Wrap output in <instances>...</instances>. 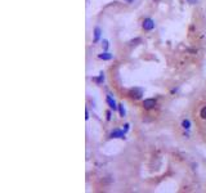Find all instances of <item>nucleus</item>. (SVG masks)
Here are the masks:
<instances>
[{
    "label": "nucleus",
    "mask_w": 206,
    "mask_h": 193,
    "mask_svg": "<svg viewBox=\"0 0 206 193\" xmlns=\"http://www.w3.org/2000/svg\"><path fill=\"white\" fill-rule=\"evenodd\" d=\"M186 3L187 4H189V5H196V4H199L200 3V0H186Z\"/></svg>",
    "instance_id": "15"
},
{
    "label": "nucleus",
    "mask_w": 206,
    "mask_h": 193,
    "mask_svg": "<svg viewBox=\"0 0 206 193\" xmlns=\"http://www.w3.org/2000/svg\"><path fill=\"white\" fill-rule=\"evenodd\" d=\"M128 95L131 99H134V101H138V99H141L143 96V89H141V88H131L128 92Z\"/></svg>",
    "instance_id": "4"
},
{
    "label": "nucleus",
    "mask_w": 206,
    "mask_h": 193,
    "mask_svg": "<svg viewBox=\"0 0 206 193\" xmlns=\"http://www.w3.org/2000/svg\"><path fill=\"white\" fill-rule=\"evenodd\" d=\"M117 112H119V116L120 117H125L126 116V109L124 107V103H119V107H117Z\"/></svg>",
    "instance_id": "10"
},
{
    "label": "nucleus",
    "mask_w": 206,
    "mask_h": 193,
    "mask_svg": "<svg viewBox=\"0 0 206 193\" xmlns=\"http://www.w3.org/2000/svg\"><path fill=\"white\" fill-rule=\"evenodd\" d=\"M142 41V39L141 37H135V39H133V40H130L129 41V46H134V45H138V43H141Z\"/></svg>",
    "instance_id": "12"
},
{
    "label": "nucleus",
    "mask_w": 206,
    "mask_h": 193,
    "mask_svg": "<svg viewBox=\"0 0 206 193\" xmlns=\"http://www.w3.org/2000/svg\"><path fill=\"white\" fill-rule=\"evenodd\" d=\"M102 48H103V50H108V48H109V41L108 40H106V39H103L102 40Z\"/></svg>",
    "instance_id": "13"
},
{
    "label": "nucleus",
    "mask_w": 206,
    "mask_h": 193,
    "mask_svg": "<svg viewBox=\"0 0 206 193\" xmlns=\"http://www.w3.org/2000/svg\"><path fill=\"white\" fill-rule=\"evenodd\" d=\"M102 39V29L99 26H95L93 30V44H97Z\"/></svg>",
    "instance_id": "6"
},
{
    "label": "nucleus",
    "mask_w": 206,
    "mask_h": 193,
    "mask_svg": "<svg viewBox=\"0 0 206 193\" xmlns=\"http://www.w3.org/2000/svg\"><path fill=\"white\" fill-rule=\"evenodd\" d=\"M157 106V99L155 98H145L142 101V107L145 111H151V109H155Z\"/></svg>",
    "instance_id": "2"
},
{
    "label": "nucleus",
    "mask_w": 206,
    "mask_h": 193,
    "mask_svg": "<svg viewBox=\"0 0 206 193\" xmlns=\"http://www.w3.org/2000/svg\"><path fill=\"white\" fill-rule=\"evenodd\" d=\"M106 103H107V106H108L109 109H112V111H117L119 103L115 101V98H114V96H112L111 94H107V95H106Z\"/></svg>",
    "instance_id": "5"
},
{
    "label": "nucleus",
    "mask_w": 206,
    "mask_h": 193,
    "mask_svg": "<svg viewBox=\"0 0 206 193\" xmlns=\"http://www.w3.org/2000/svg\"><path fill=\"white\" fill-rule=\"evenodd\" d=\"M98 59H101V60H111V59H114V54L112 53H109L108 50H103L102 53H99L98 54Z\"/></svg>",
    "instance_id": "8"
},
{
    "label": "nucleus",
    "mask_w": 206,
    "mask_h": 193,
    "mask_svg": "<svg viewBox=\"0 0 206 193\" xmlns=\"http://www.w3.org/2000/svg\"><path fill=\"white\" fill-rule=\"evenodd\" d=\"M124 1H125V3H128V4H131V3H133L134 0H124Z\"/></svg>",
    "instance_id": "19"
},
{
    "label": "nucleus",
    "mask_w": 206,
    "mask_h": 193,
    "mask_svg": "<svg viewBox=\"0 0 206 193\" xmlns=\"http://www.w3.org/2000/svg\"><path fill=\"white\" fill-rule=\"evenodd\" d=\"M155 27H156L155 19L151 17L144 18L143 22H142V29H143V31H145V32H150V31H152V30H155Z\"/></svg>",
    "instance_id": "3"
},
{
    "label": "nucleus",
    "mask_w": 206,
    "mask_h": 193,
    "mask_svg": "<svg viewBox=\"0 0 206 193\" xmlns=\"http://www.w3.org/2000/svg\"><path fill=\"white\" fill-rule=\"evenodd\" d=\"M122 126H124L122 129H124V131H125V133H128V131L130 130V124H129V122H125Z\"/></svg>",
    "instance_id": "16"
},
{
    "label": "nucleus",
    "mask_w": 206,
    "mask_h": 193,
    "mask_svg": "<svg viewBox=\"0 0 206 193\" xmlns=\"http://www.w3.org/2000/svg\"><path fill=\"white\" fill-rule=\"evenodd\" d=\"M177 92H178V88H173L170 93H171V94H174V93H177Z\"/></svg>",
    "instance_id": "18"
},
{
    "label": "nucleus",
    "mask_w": 206,
    "mask_h": 193,
    "mask_svg": "<svg viewBox=\"0 0 206 193\" xmlns=\"http://www.w3.org/2000/svg\"><path fill=\"white\" fill-rule=\"evenodd\" d=\"M92 80L95 82V84L101 85V84H102V82L104 81V72H99V75H98L97 77H93Z\"/></svg>",
    "instance_id": "9"
},
{
    "label": "nucleus",
    "mask_w": 206,
    "mask_h": 193,
    "mask_svg": "<svg viewBox=\"0 0 206 193\" xmlns=\"http://www.w3.org/2000/svg\"><path fill=\"white\" fill-rule=\"evenodd\" d=\"M180 128L186 131H189L192 129V121L189 120L188 117H184L182 121H180Z\"/></svg>",
    "instance_id": "7"
},
{
    "label": "nucleus",
    "mask_w": 206,
    "mask_h": 193,
    "mask_svg": "<svg viewBox=\"0 0 206 193\" xmlns=\"http://www.w3.org/2000/svg\"><path fill=\"white\" fill-rule=\"evenodd\" d=\"M111 118H112V109H108V111L106 112V120L111 121Z\"/></svg>",
    "instance_id": "14"
},
{
    "label": "nucleus",
    "mask_w": 206,
    "mask_h": 193,
    "mask_svg": "<svg viewBox=\"0 0 206 193\" xmlns=\"http://www.w3.org/2000/svg\"><path fill=\"white\" fill-rule=\"evenodd\" d=\"M153 1H155V3H158V1H161V0H153Z\"/></svg>",
    "instance_id": "20"
},
{
    "label": "nucleus",
    "mask_w": 206,
    "mask_h": 193,
    "mask_svg": "<svg viewBox=\"0 0 206 193\" xmlns=\"http://www.w3.org/2000/svg\"><path fill=\"white\" fill-rule=\"evenodd\" d=\"M199 116H200V118H201V120L206 121V104H205V106H202L201 108H200Z\"/></svg>",
    "instance_id": "11"
},
{
    "label": "nucleus",
    "mask_w": 206,
    "mask_h": 193,
    "mask_svg": "<svg viewBox=\"0 0 206 193\" xmlns=\"http://www.w3.org/2000/svg\"><path fill=\"white\" fill-rule=\"evenodd\" d=\"M85 120H89V112H88V109H85Z\"/></svg>",
    "instance_id": "17"
},
{
    "label": "nucleus",
    "mask_w": 206,
    "mask_h": 193,
    "mask_svg": "<svg viewBox=\"0 0 206 193\" xmlns=\"http://www.w3.org/2000/svg\"><path fill=\"white\" fill-rule=\"evenodd\" d=\"M108 138H109V139H125V138H126V133L124 131V129L115 128L114 130L109 131Z\"/></svg>",
    "instance_id": "1"
}]
</instances>
